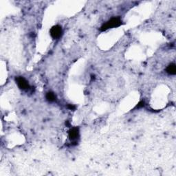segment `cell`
<instances>
[{"label": "cell", "mask_w": 176, "mask_h": 176, "mask_svg": "<svg viewBox=\"0 0 176 176\" xmlns=\"http://www.w3.org/2000/svg\"><path fill=\"white\" fill-rule=\"evenodd\" d=\"M122 24V20L120 17H114L111 18V19H109V21H107L106 23L102 25L100 27V31H105L107 30L114 28H117V27L120 26Z\"/></svg>", "instance_id": "1"}, {"label": "cell", "mask_w": 176, "mask_h": 176, "mask_svg": "<svg viewBox=\"0 0 176 176\" xmlns=\"http://www.w3.org/2000/svg\"><path fill=\"white\" fill-rule=\"evenodd\" d=\"M50 35H51V36L54 39H59L62 36V28H61V26H59V25H56V26L52 27V28L50 29Z\"/></svg>", "instance_id": "2"}, {"label": "cell", "mask_w": 176, "mask_h": 176, "mask_svg": "<svg viewBox=\"0 0 176 176\" xmlns=\"http://www.w3.org/2000/svg\"><path fill=\"white\" fill-rule=\"evenodd\" d=\"M15 81L20 90H28L30 89V85L28 83V82L27 81L26 79H24L23 76L16 77Z\"/></svg>", "instance_id": "3"}, {"label": "cell", "mask_w": 176, "mask_h": 176, "mask_svg": "<svg viewBox=\"0 0 176 176\" xmlns=\"http://www.w3.org/2000/svg\"><path fill=\"white\" fill-rule=\"evenodd\" d=\"M68 136L71 141H73L72 143H76V140L79 137V129L78 127H73L70 129L68 132Z\"/></svg>", "instance_id": "4"}, {"label": "cell", "mask_w": 176, "mask_h": 176, "mask_svg": "<svg viewBox=\"0 0 176 176\" xmlns=\"http://www.w3.org/2000/svg\"><path fill=\"white\" fill-rule=\"evenodd\" d=\"M166 72L171 75H175L176 74V65L175 63H171L166 68Z\"/></svg>", "instance_id": "5"}, {"label": "cell", "mask_w": 176, "mask_h": 176, "mask_svg": "<svg viewBox=\"0 0 176 176\" xmlns=\"http://www.w3.org/2000/svg\"><path fill=\"white\" fill-rule=\"evenodd\" d=\"M45 98H46L47 100L50 102H53L56 100V97L55 94L52 92H49L46 94V96H45Z\"/></svg>", "instance_id": "6"}, {"label": "cell", "mask_w": 176, "mask_h": 176, "mask_svg": "<svg viewBox=\"0 0 176 176\" xmlns=\"http://www.w3.org/2000/svg\"><path fill=\"white\" fill-rule=\"evenodd\" d=\"M145 105V101H143V100H141V101L139 102V103L137 105V106L135 107V109H140L142 108V107H144Z\"/></svg>", "instance_id": "7"}, {"label": "cell", "mask_w": 176, "mask_h": 176, "mask_svg": "<svg viewBox=\"0 0 176 176\" xmlns=\"http://www.w3.org/2000/svg\"><path fill=\"white\" fill-rule=\"evenodd\" d=\"M67 108L70 109V110H74V109H76V107H75L74 105H73L68 104V106H67Z\"/></svg>", "instance_id": "8"}]
</instances>
